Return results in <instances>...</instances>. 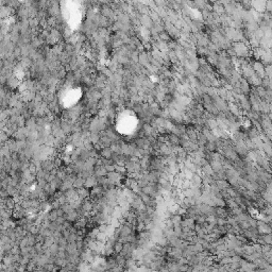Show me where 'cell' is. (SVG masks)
Instances as JSON below:
<instances>
[]
</instances>
